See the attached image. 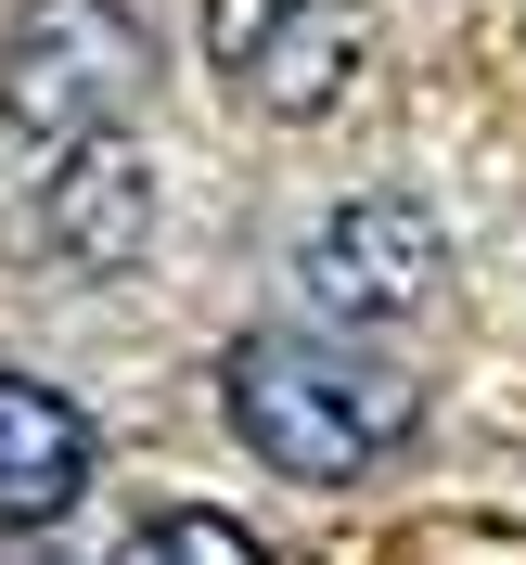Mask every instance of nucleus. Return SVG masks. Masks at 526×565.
<instances>
[{"label":"nucleus","mask_w":526,"mask_h":565,"mask_svg":"<svg viewBox=\"0 0 526 565\" xmlns=\"http://www.w3.org/2000/svg\"><path fill=\"white\" fill-rule=\"evenodd\" d=\"M218 398H232V437H245L270 476H296V489H359L373 462L411 450L423 424V386L398 373V360H373L334 321H270V334H245L232 348V373H218Z\"/></svg>","instance_id":"f257e3e1"},{"label":"nucleus","mask_w":526,"mask_h":565,"mask_svg":"<svg viewBox=\"0 0 526 565\" xmlns=\"http://www.w3.org/2000/svg\"><path fill=\"white\" fill-rule=\"evenodd\" d=\"M13 565H52V553H39V540H26V553H13Z\"/></svg>","instance_id":"6e6552de"},{"label":"nucleus","mask_w":526,"mask_h":565,"mask_svg":"<svg viewBox=\"0 0 526 565\" xmlns=\"http://www.w3.org/2000/svg\"><path fill=\"white\" fill-rule=\"evenodd\" d=\"M437 270H450V257H437V232H423L411 206H398V193H359V206H334L309 232V245H296V296H309L321 321H411L423 296H437Z\"/></svg>","instance_id":"20e7f679"},{"label":"nucleus","mask_w":526,"mask_h":565,"mask_svg":"<svg viewBox=\"0 0 526 565\" xmlns=\"http://www.w3.org/2000/svg\"><path fill=\"white\" fill-rule=\"evenodd\" d=\"M141 206H154V180H141L129 141H65L52 154V180H39V245L77 257V270H129L141 257Z\"/></svg>","instance_id":"423d86ee"},{"label":"nucleus","mask_w":526,"mask_h":565,"mask_svg":"<svg viewBox=\"0 0 526 565\" xmlns=\"http://www.w3.org/2000/svg\"><path fill=\"white\" fill-rule=\"evenodd\" d=\"M90 462H104V437H90V412H77L65 386L0 373V527L39 540L77 489H90Z\"/></svg>","instance_id":"39448f33"},{"label":"nucleus","mask_w":526,"mask_h":565,"mask_svg":"<svg viewBox=\"0 0 526 565\" xmlns=\"http://www.w3.org/2000/svg\"><path fill=\"white\" fill-rule=\"evenodd\" d=\"M206 65L245 116L309 129L359 77V0H206Z\"/></svg>","instance_id":"7ed1b4c3"},{"label":"nucleus","mask_w":526,"mask_h":565,"mask_svg":"<svg viewBox=\"0 0 526 565\" xmlns=\"http://www.w3.org/2000/svg\"><path fill=\"white\" fill-rule=\"evenodd\" d=\"M116 565H257V540L232 514H154V527H129Z\"/></svg>","instance_id":"0eeeda50"},{"label":"nucleus","mask_w":526,"mask_h":565,"mask_svg":"<svg viewBox=\"0 0 526 565\" xmlns=\"http://www.w3.org/2000/svg\"><path fill=\"white\" fill-rule=\"evenodd\" d=\"M141 90H154V39H141L129 0H13V26H0V116H13V141H39V154L104 141Z\"/></svg>","instance_id":"f03ea898"}]
</instances>
